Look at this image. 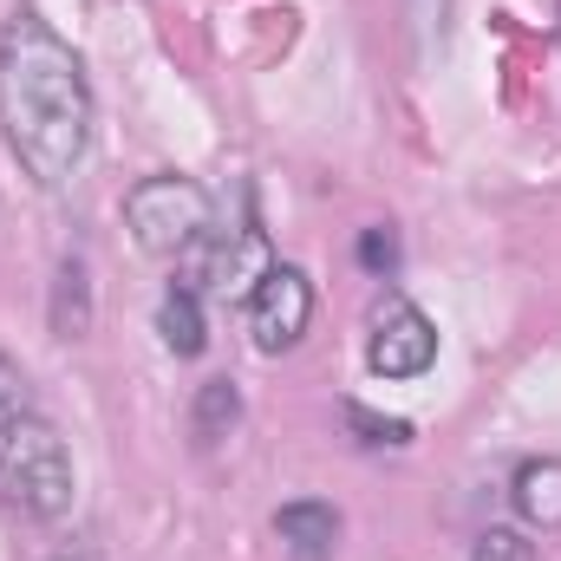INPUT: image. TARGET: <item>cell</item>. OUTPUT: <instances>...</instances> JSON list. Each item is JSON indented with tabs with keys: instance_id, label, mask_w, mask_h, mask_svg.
I'll return each instance as SVG.
<instances>
[{
	"instance_id": "6da1fadb",
	"label": "cell",
	"mask_w": 561,
	"mask_h": 561,
	"mask_svg": "<svg viewBox=\"0 0 561 561\" xmlns=\"http://www.w3.org/2000/svg\"><path fill=\"white\" fill-rule=\"evenodd\" d=\"M92 79L85 59L39 20V7H13L0 26V138L20 176L39 190H66L92 157Z\"/></svg>"
},
{
	"instance_id": "7a4b0ae2",
	"label": "cell",
	"mask_w": 561,
	"mask_h": 561,
	"mask_svg": "<svg viewBox=\"0 0 561 561\" xmlns=\"http://www.w3.org/2000/svg\"><path fill=\"white\" fill-rule=\"evenodd\" d=\"M72 490L79 477L59 424L39 412L26 373L0 353V503L33 523H59L72 510Z\"/></svg>"
},
{
	"instance_id": "3957f363",
	"label": "cell",
	"mask_w": 561,
	"mask_h": 561,
	"mask_svg": "<svg viewBox=\"0 0 561 561\" xmlns=\"http://www.w3.org/2000/svg\"><path fill=\"white\" fill-rule=\"evenodd\" d=\"M209 190L196 176H144L138 190L125 196V229L144 255L176 262L209 236Z\"/></svg>"
},
{
	"instance_id": "277c9868",
	"label": "cell",
	"mask_w": 561,
	"mask_h": 561,
	"mask_svg": "<svg viewBox=\"0 0 561 561\" xmlns=\"http://www.w3.org/2000/svg\"><path fill=\"white\" fill-rule=\"evenodd\" d=\"M431 359H437V327L424 320L412 294L386 287L366 313V366L379 379H419V373H431Z\"/></svg>"
},
{
	"instance_id": "5b68a950",
	"label": "cell",
	"mask_w": 561,
	"mask_h": 561,
	"mask_svg": "<svg viewBox=\"0 0 561 561\" xmlns=\"http://www.w3.org/2000/svg\"><path fill=\"white\" fill-rule=\"evenodd\" d=\"M307 327H313V280L275 262L249 294V333H255L262 353H287V346H300Z\"/></svg>"
},
{
	"instance_id": "8992f818",
	"label": "cell",
	"mask_w": 561,
	"mask_h": 561,
	"mask_svg": "<svg viewBox=\"0 0 561 561\" xmlns=\"http://www.w3.org/2000/svg\"><path fill=\"white\" fill-rule=\"evenodd\" d=\"M190 255H196V280H203L209 294H222V300H242V294H255V280L275 268V255H268V236H262L255 222H242L229 242H209V236H203ZM203 287H196V294H203Z\"/></svg>"
},
{
	"instance_id": "52a82bcc",
	"label": "cell",
	"mask_w": 561,
	"mask_h": 561,
	"mask_svg": "<svg viewBox=\"0 0 561 561\" xmlns=\"http://www.w3.org/2000/svg\"><path fill=\"white\" fill-rule=\"evenodd\" d=\"M275 536L287 561H333L340 549V516H333V503H287L275 516Z\"/></svg>"
},
{
	"instance_id": "ba28073f",
	"label": "cell",
	"mask_w": 561,
	"mask_h": 561,
	"mask_svg": "<svg viewBox=\"0 0 561 561\" xmlns=\"http://www.w3.org/2000/svg\"><path fill=\"white\" fill-rule=\"evenodd\" d=\"M516 496V516L529 529H561V457H529L510 483Z\"/></svg>"
},
{
	"instance_id": "9c48e42d",
	"label": "cell",
	"mask_w": 561,
	"mask_h": 561,
	"mask_svg": "<svg viewBox=\"0 0 561 561\" xmlns=\"http://www.w3.org/2000/svg\"><path fill=\"white\" fill-rule=\"evenodd\" d=\"M157 333H163V346H170L176 359H196V353L209 346V333H203V294H196V280H176V287L163 294V307H157Z\"/></svg>"
},
{
	"instance_id": "30bf717a",
	"label": "cell",
	"mask_w": 561,
	"mask_h": 561,
	"mask_svg": "<svg viewBox=\"0 0 561 561\" xmlns=\"http://www.w3.org/2000/svg\"><path fill=\"white\" fill-rule=\"evenodd\" d=\"M53 327H59V340H79V333L92 327V300H85V262H79V255H66V262H59V300H53Z\"/></svg>"
},
{
	"instance_id": "8fae6325",
	"label": "cell",
	"mask_w": 561,
	"mask_h": 561,
	"mask_svg": "<svg viewBox=\"0 0 561 561\" xmlns=\"http://www.w3.org/2000/svg\"><path fill=\"white\" fill-rule=\"evenodd\" d=\"M236 419H242L236 386H229V379H209V386H203V399H196V444H216Z\"/></svg>"
},
{
	"instance_id": "7c38bea8",
	"label": "cell",
	"mask_w": 561,
	"mask_h": 561,
	"mask_svg": "<svg viewBox=\"0 0 561 561\" xmlns=\"http://www.w3.org/2000/svg\"><path fill=\"white\" fill-rule=\"evenodd\" d=\"M470 561H536V542L523 529H483L470 542Z\"/></svg>"
},
{
	"instance_id": "4fadbf2b",
	"label": "cell",
	"mask_w": 561,
	"mask_h": 561,
	"mask_svg": "<svg viewBox=\"0 0 561 561\" xmlns=\"http://www.w3.org/2000/svg\"><path fill=\"white\" fill-rule=\"evenodd\" d=\"M346 424H353V431H366V444H392V450H405V444H412V424H405V419H373V412L346 405Z\"/></svg>"
},
{
	"instance_id": "5bb4252c",
	"label": "cell",
	"mask_w": 561,
	"mask_h": 561,
	"mask_svg": "<svg viewBox=\"0 0 561 561\" xmlns=\"http://www.w3.org/2000/svg\"><path fill=\"white\" fill-rule=\"evenodd\" d=\"M359 262H366L373 275H392V268H399V236H392V229H366V236H359Z\"/></svg>"
},
{
	"instance_id": "9a60e30c",
	"label": "cell",
	"mask_w": 561,
	"mask_h": 561,
	"mask_svg": "<svg viewBox=\"0 0 561 561\" xmlns=\"http://www.w3.org/2000/svg\"><path fill=\"white\" fill-rule=\"evenodd\" d=\"M53 561H72V556H53Z\"/></svg>"
}]
</instances>
